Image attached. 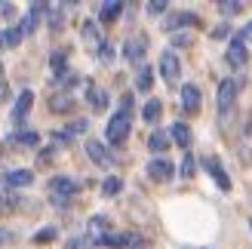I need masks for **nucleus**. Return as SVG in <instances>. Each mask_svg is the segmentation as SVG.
Here are the masks:
<instances>
[{
  "mask_svg": "<svg viewBox=\"0 0 252 249\" xmlns=\"http://www.w3.org/2000/svg\"><path fill=\"white\" fill-rule=\"evenodd\" d=\"M129 105H132V98L126 95L123 102H120V108L111 114V120H108V126H105V139H108V145H123L126 139H129V129H132V114H129Z\"/></svg>",
  "mask_w": 252,
  "mask_h": 249,
  "instance_id": "obj_1",
  "label": "nucleus"
},
{
  "mask_svg": "<svg viewBox=\"0 0 252 249\" xmlns=\"http://www.w3.org/2000/svg\"><path fill=\"white\" fill-rule=\"evenodd\" d=\"M237 95H240V83H237L234 77H224V80L219 83V95H216V105H219V114H221V117L234 108Z\"/></svg>",
  "mask_w": 252,
  "mask_h": 249,
  "instance_id": "obj_2",
  "label": "nucleus"
},
{
  "mask_svg": "<svg viewBox=\"0 0 252 249\" xmlns=\"http://www.w3.org/2000/svg\"><path fill=\"white\" fill-rule=\"evenodd\" d=\"M49 194H53V203L62 206V203H68L74 194H77V182H74L71 176H56V179H49Z\"/></svg>",
  "mask_w": 252,
  "mask_h": 249,
  "instance_id": "obj_3",
  "label": "nucleus"
},
{
  "mask_svg": "<svg viewBox=\"0 0 252 249\" xmlns=\"http://www.w3.org/2000/svg\"><path fill=\"white\" fill-rule=\"evenodd\" d=\"M95 243L98 246H111V249H129V246H138L142 243V237L138 234H132V231H120V234H102V237H95Z\"/></svg>",
  "mask_w": 252,
  "mask_h": 249,
  "instance_id": "obj_4",
  "label": "nucleus"
},
{
  "mask_svg": "<svg viewBox=\"0 0 252 249\" xmlns=\"http://www.w3.org/2000/svg\"><path fill=\"white\" fill-rule=\"evenodd\" d=\"M31 182H34V172H31V169H9V172H3V179H0L3 191H19V188H28Z\"/></svg>",
  "mask_w": 252,
  "mask_h": 249,
  "instance_id": "obj_5",
  "label": "nucleus"
},
{
  "mask_svg": "<svg viewBox=\"0 0 252 249\" xmlns=\"http://www.w3.org/2000/svg\"><path fill=\"white\" fill-rule=\"evenodd\" d=\"M228 62H231L234 68H246V62H249V49H246L243 34L231 37V43H228Z\"/></svg>",
  "mask_w": 252,
  "mask_h": 249,
  "instance_id": "obj_6",
  "label": "nucleus"
},
{
  "mask_svg": "<svg viewBox=\"0 0 252 249\" xmlns=\"http://www.w3.org/2000/svg\"><path fill=\"white\" fill-rule=\"evenodd\" d=\"M160 74L169 83L179 80V56H175V49H163L160 53Z\"/></svg>",
  "mask_w": 252,
  "mask_h": 249,
  "instance_id": "obj_7",
  "label": "nucleus"
},
{
  "mask_svg": "<svg viewBox=\"0 0 252 249\" xmlns=\"http://www.w3.org/2000/svg\"><path fill=\"white\" fill-rule=\"evenodd\" d=\"M145 49H148V40L142 34L138 37H129V40H126V46H123V56H126V62H138V65H142V59H145Z\"/></svg>",
  "mask_w": 252,
  "mask_h": 249,
  "instance_id": "obj_8",
  "label": "nucleus"
},
{
  "mask_svg": "<svg viewBox=\"0 0 252 249\" xmlns=\"http://www.w3.org/2000/svg\"><path fill=\"white\" fill-rule=\"evenodd\" d=\"M148 176L154 179V182H169V179H172V160L154 157V160L148 163Z\"/></svg>",
  "mask_w": 252,
  "mask_h": 249,
  "instance_id": "obj_9",
  "label": "nucleus"
},
{
  "mask_svg": "<svg viewBox=\"0 0 252 249\" xmlns=\"http://www.w3.org/2000/svg\"><path fill=\"white\" fill-rule=\"evenodd\" d=\"M203 169L209 172L212 179H216V185H219L221 191H231V179L224 176V169H221V160H219V157H206V160H203Z\"/></svg>",
  "mask_w": 252,
  "mask_h": 249,
  "instance_id": "obj_10",
  "label": "nucleus"
},
{
  "mask_svg": "<svg viewBox=\"0 0 252 249\" xmlns=\"http://www.w3.org/2000/svg\"><path fill=\"white\" fill-rule=\"evenodd\" d=\"M43 12H46V3H31V9H28V16H25V22L19 25L22 28V34L28 37V34H34L37 31V25H40V19H43Z\"/></svg>",
  "mask_w": 252,
  "mask_h": 249,
  "instance_id": "obj_11",
  "label": "nucleus"
},
{
  "mask_svg": "<svg viewBox=\"0 0 252 249\" xmlns=\"http://www.w3.org/2000/svg\"><path fill=\"white\" fill-rule=\"evenodd\" d=\"M31 105H34V93H31V90H22V93H19V98H16V105H12V120L22 123L25 117H28Z\"/></svg>",
  "mask_w": 252,
  "mask_h": 249,
  "instance_id": "obj_12",
  "label": "nucleus"
},
{
  "mask_svg": "<svg viewBox=\"0 0 252 249\" xmlns=\"http://www.w3.org/2000/svg\"><path fill=\"white\" fill-rule=\"evenodd\" d=\"M179 98H182V108L188 111V114H197V111H200V90L194 83H185Z\"/></svg>",
  "mask_w": 252,
  "mask_h": 249,
  "instance_id": "obj_13",
  "label": "nucleus"
},
{
  "mask_svg": "<svg viewBox=\"0 0 252 249\" xmlns=\"http://www.w3.org/2000/svg\"><path fill=\"white\" fill-rule=\"evenodd\" d=\"M237 151H240V160H252V117H246L240 139H237Z\"/></svg>",
  "mask_w": 252,
  "mask_h": 249,
  "instance_id": "obj_14",
  "label": "nucleus"
},
{
  "mask_svg": "<svg viewBox=\"0 0 252 249\" xmlns=\"http://www.w3.org/2000/svg\"><path fill=\"white\" fill-rule=\"evenodd\" d=\"M86 154H90V160L95 166H111V154H108V148L105 145H98L93 139H86Z\"/></svg>",
  "mask_w": 252,
  "mask_h": 249,
  "instance_id": "obj_15",
  "label": "nucleus"
},
{
  "mask_svg": "<svg viewBox=\"0 0 252 249\" xmlns=\"http://www.w3.org/2000/svg\"><path fill=\"white\" fill-rule=\"evenodd\" d=\"M22 28L19 25H12V28H3L0 31V49H12V46H19L22 43Z\"/></svg>",
  "mask_w": 252,
  "mask_h": 249,
  "instance_id": "obj_16",
  "label": "nucleus"
},
{
  "mask_svg": "<svg viewBox=\"0 0 252 249\" xmlns=\"http://www.w3.org/2000/svg\"><path fill=\"white\" fill-rule=\"evenodd\" d=\"M169 135H172V142L179 145V148H191V126H185V123H172V129H169Z\"/></svg>",
  "mask_w": 252,
  "mask_h": 249,
  "instance_id": "obj_17",
  "label": "nucleus"
},
{
  "mask_svg": "<svg viewBox=\"0 0 252 249\" xmlns=\"http://www.w3.org/2000/svg\"><path fill=\"white\" fill-rule=\"evenodd\" d=\"M163 25H166L169 31H175V28H185V25H197V12H175V16H169V19L163 22Z\"/></svg>",
  "mask_w": 252,
  "mask_h": 249,
  "instance_id": "obj_18",
  "label": "nucleus"
},
{
  "mask_svg": "<svg viewBox=\"0 0 252 249\" xmlns=\"http://www.w3.org/2000/svg\"><path fill=\"white\" fill-rule=\"evenodd\" d=\"M169 132H154V135H151V139H148V148H151V151H154V154H166V148H169Z\"/></svg>",
  "mask_w": 252,
  "mask_h": 249,
  "instance_id": "obj_19",
  "label": "nucleus"
},
{
  "mask_svg": "<svg viewBox=\"0 0 252 249\" xmlns=\"http://www.w3.org/2000/svg\"><path fill=\"white\" fill-rule=\"evenodd\" d=\"M46 12H49V28H53V34L65 25V6L59 3H46Z\"/></svg>",
  "mask_w": 252,
  "mask_h": 249,
  "instance_id": "obj_20",
  "label": "nucleus"
},
{
  "mask_svg": "<svg viewBox=\"0 0 252 249\" xmlns=\"http://www.w3.org/2000/svg\"><path fill=\"white\" fill-rule=\"evenodd\" d=\"M151 83H154V71H151V65H138V77H135V90H142V93H148L151 90Z\"/></svg>",
  "mask_w": 252,
  "mask_h": 249,
  "instance_id": "obj_21",
  "label": "nucleus"
},
{
  "mask_svg": "<svg viewBox=\"0 0 252 249\" xmlns=\"http://www.w3.org/2000/svg\"><path fill=\"white\" fill-rule=\"evenodd\" d=\"M160 114H163V102H160V98H148V102H145V108H142V120L154 123Z\"/></svg>",
  "mask_w": 252,
  "mask_h": 249,
  "instance_id": "obj_22",
  "label": "nucleus"
},
{
  "mask_svg": "<svg viewBox=\"0 0 252 249\" xmlns=\"http://www.w3.org/2000/svg\"><path fill=\"white\" fill-rule=\"evenodd\" d=\"M120 12H123V3H117V0H114V3H102V6H98V19H102V22H114Z\"/></svg>",
  "mask_w": 252,
  "mask_h": 249,
  "instance_id": "obj_23",
  "label": "nucleus"
},
{
  "mask_svg": "<svg viewBox=\"0 0 252 249\" xmlns=\"http://www.w3.org/2000/svg\"><path fill=\"white\" fill-rule=\"evenodd\" d=\"M16 139V145H25V148H37L40 145V135L37 132H16V135H9V142Z\"/></svg>",
  "mask_w": 252,
  "mask_h": 249,
  "instance_id": "obj_24",
  "label": "nucleus"
},
{
  "mask_svg": "<svg viewBox=\"0 0 252 249\" xmlns=\"http://www.w3.org/2000/svg\"><path fill=\"white\" fill-rule=\"evenodd\" d=\"M49 108H53V111H71V108H74V98H71L68 93L53 95V98H49Z\"/></svg>",
  "mask_w": 252,
  "mask_h": 249,
  "instance_id": "obj_25",
  "label": "nucleus"
},
{
  "mask_svg": "<svg viewBox=\"0 0 252 249\" xmlns=\"http://www.w3.org/2000/svg\"><path fill=\"white\" fill-rule=\"evenodd\" d=\"M120 188H123V182H120L117 176H111V179H105V182H102V194H105V197H117V194H120Z\"/></svg>",
  "mask_w": 252,
  "mask_h": 249,
  "instance_id": "obj_26",
  "label": "nucleus"
},
{
  "mask_svg": "<svg viewBox=\"0 0 252 249\" xmlns=\"http://www.w3.org/2000/svg\"><path fill=\"white\" fill-rule=\"evenodd\" d=\"M240 9H243L240 0H221V3H219V12H224V16H231V12H240Z\"/></svg>",
  "mask_w": 252,
  "mask_h": 249,
  "instance_id": "obj_27",
  "label": "nucleus"
},
{
  "mask_svg": "<svg viewBox=\"0 0 252 249\" xmlns=\"http://www.w3.org/2000/svg\"><path fill=\"white\" fill-rule=\"evenodd\" d=\"M145 9L151 12V16H160V12H166V0H148Z\"/></svg>",
  "mask_w": 252,
  "mask_h": 249,
  "instance_id": "obj_28",
  "label": "nucleus"
},
{
  "mask_svg": "<svg viewBox=\"0 0 252 249\" xmlns=\"http://www.w3.org/2000/svg\"><path fill=\"white\" fill-rule=\"evenodd\" d=\"M53 237H56V228H43V231H37L31 240H34V243H49Z\"/></svg>",
  "mask_w": 252,
  "mask_h": 249,
  "instance_id": "obj_29",
  "label": "nucleus"
},
{
  "mask_svg": "<svg viewBox=\"0 0 252 249\" xmlns=\"http://www.w3.org/2000/svg\"><path fill=\"white\" fill-rule=\"evenodd\" d=\"M53 74H65V53H53Z\"/></svg>",
  "mask_w": 252,
  "mask_h": 249,
  "instance_id": "obj_30",
  "label": "nucleus"
},
{
  "mask_svg": "<svg viewBox=\"0 0 252 249\" xmlns=\"http://www.w3.org/2000/svg\"><path fill=\"white\" fill-rule=\"evenodd\" d=\"M98 59H102L105 65H111V62H114V46H108V43H102V46H98Z\"/></svg>",
  "mask_w": 252,
  "mask_h": 249,
  "instance_id": "obj_31",
  "label": "nucleus"
},
{
  "mask_svg": "<svg viewBox=\"0 0 252 249\" xmlns=\"http://www.w3.org/2000/svg\"><path fill=\"white\" fill-rule=\"evenodd\" d=\"M182 176H185V179L194 176V157L188 154V151H185V160H182Z\"/></svg>",
  "mask_w": 252,
  "mask_h": 249,
  "instance_id": "obj_32",
  "label": "nucleus"
},
{
  "mask_svg": "<svg viewBox=\"0 0 252 249\" xmlns=\"http://www.w3.org/2000/svg\"><path fill=\"white\" fill-rule=\"evenodd\" d=\"M12 240H16V231L0 225V246H6V243H12Z\"/></svg>",
  "mask_w": 252,
  "mask_h": 249,
  "instance_id": "obj_33",
  "label": "nucleus"
},
{
  "mask_svg": "<svg viewBox=\"0 0 252 249\" xmlns=\"http://www.w3.org/2000/svg\"><path fill=\"white\" fill-rule=\"evenodd\" d=\"M93 105H95V108H105V93L95 90V86H93Z\"/></svg>",
  "mask_w": 252,
  "mask_h": 249,
  "instance_id": "obj_34",
  "label": "nucleus"
},
{
  "mask_svg": "<svg viewBox=\"0 0 252 249\" xmlns=\"http://www.w3.org/2000/svg\"><path fill=\"white\" fill-rule=\"evenodd\" d=\"M188 43H191V37H188V34H175L172 37V46H188Z\"/></svg>",
  "mask_w": 252,
  "mask_h": 249,
  "instance_id": "obj_35",
  "label": "nucleus"
},
{
  "mask_svg": "<svg viewBox=\"0 0 252 249\" xmlns=\"http://www.w3.org/2000/svg\"><path fill=\"white\" fill-rule=\"evenodd\" d=\"M86 246H90V240H86V237H83V240H71V243H68V249H86Z\"/></svg>",
  "mask_w": 252,
  "mask_h": 249,
  "instance_id": "obj_36",
  "label": "nucleus"
},
{
  "mask_svg": "<svg viewBox=\"0 0 252 249\" xmlns=\"http://www.w3.org/2000/svg\"><path fill=\"white\" fill-rule=\"evenodd\" d=\"M246 37H252V22H249L246 28H243V40H246Z\"/></svg>",
  "mask_w": 252,
  "mask_h": 249,
  "instance_id": "obj_37",
  "label": "nucleus"
},
{
  "mask_svg": "<svg viewBox=\"0 0 252 249\" xmlns=\"http://www.w3.org/2000/svg\"><path fill=\"white\" fill-rule=\"evenodd\" d=\"M249 225H252V221H249Z\"/></svg>",
  "mask_w": 252,
  "mask_h": 249,
  "instance_id": "obj_38",
  "label": "nucleus"
}]
</instances>
